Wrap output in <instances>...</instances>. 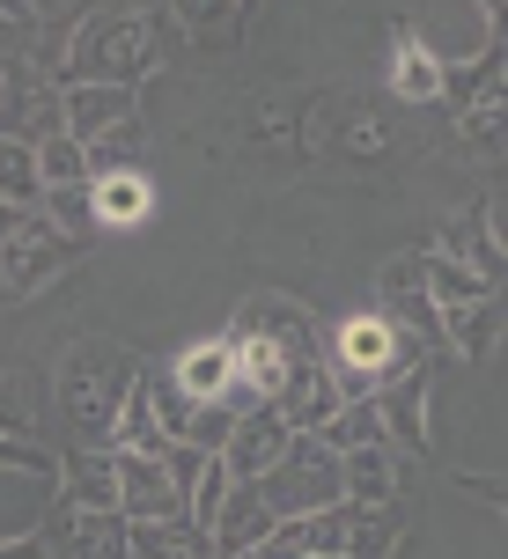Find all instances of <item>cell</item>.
Listing matches in <instances>:
<instances>
[{"label": "cell", "mask_w": 508, "mask_h": 559, "mask_svg": "<svg viewBox=\"0 0 508 559\" xmlns=\"http://www.w3.org/2000/svg\"><path fill=\"white\" fill-rule=\"evenodd\" d=\"M141 118H126V126H118V133H104L96 140V147H82V163H88V185H104V177H126V169L141 163Z\"/></svg>", "instance_id": "29"}, {"label": "cell", "mask_w": 508, "mask_h": 559, "mask_svg": "<svg viewBox=\"0 0 508 559\" xmlns=\"http://www.w3.org/2000/svg\"><path fill=\"white\" fill-rule=\"evenodd\" d=\"M177 23L192 37L199 52H228V45H244V23H251V8H177Z\"/></svg>", "instance_id": "26"}, {"label": "cell", "mask_w": 508, "mask_h": 559, "mask_svg": "<svg viewBox=\"0 0 508 559\" xmlns=\"http://www.w3.org/2000/svg\"><path fill=\"white\" fill-rule=\"evenodd\" d=\"M163 59V15L155 8H88L67 29L52 88H141Z\"/></svg>", "instance_id": "2"}, {"label": "cell", "mask_w": 508, "mask_h": 559, "mask_svg": "<svg viewBox=\"0 0 508 559\" xmlns=\"http://www.w3.org/2000/svg\"><path fill=\"white\" fill-rule=\"evenodd\" d=\"M501 88H508V52H501Z\"/></svg>", "instance_id": "44"}, {"label": "cell", "mask_w": 508, "mask_h": 559, "mask_svg": "<svg viewBox=\"0 0 508 559\" xmlns=\"http://www.w3.org/2000/svg\"><path fill=\"white\" fill-rule=\"evenodd\" d=\"M442 258H457L464 273H480L494 295L508 287V243H501V228H494V206H464L450 228H442V243H435Z\"/></svg>", "instance_id": "10"}, {"label": "cell", "mask_w": 508, "mask_h": 559, "mask_svg": "<svg viewBox=\"0 0 508 559\" xmlns=\"http://www.w3.org/2000/svg\"><path fill=\"white\" fill-rule=\"evenodd\" d=\"M169 383L192 397V405L228 397V383H236V354H228V338H199V346H185L177 368H169Z\"/></svg>", "instance_id": "18"}, {"label": "cell", "mask_w": 508, "mask_h": 559, "mask_svg": "<svg viewBox=\"0 0 508 559\" xmlns=\"http://www.w3.org/2000/svg\"><path fill=\"white\" fill-rule=\"evenodd\" d=\"M391 88H398V104H442V67L413 29H398V45H391Z\"/></svg>", "instance_id": "23"}, {"label": "cell", "mask_w": 508, "mask_h": 559, "mask_svg": "<svg viewBox=\"0 0 508 559\" xmlns=\"http://www.w3.org/2000/svg\"><path fill=\"white\" fill-rule=\"evenodd\" d=\"M273 413L287 419V435H324L332 427V413H339V383L324 376V361L317 368H295L281 383V397H273Z\"/></svg>", "instance_id": "14"}, {"label": "cell", "mask_w": 508, "mask_h": 559, "mask_svg": "<svg viewBox=\"0 0 508 559\" xmlns=\"http://www.w3.org/2000/svg\"><path fill=\"white\" fill-rule=\"evenodd\" d=\"M339 493H346V508H398V449L376 442L339 456Z\"/></svg>", "instance_id": "15"}, {"label": "cell", "mask_w": 508, "mask_h": 559, "mask_svg": "<svg viewBox=\"0 0 508 559\" xmlns=\"http://www.w3.org/2000/svg\"><path fill=\"white\" fill-rule=\"evenodd\" d=\"M376 405V419H383V442L405 449V456H427V405H435V361L427 368H405L398 383H383V391L368 397Z\"/></svg>", "instance_id": "7"}, {"label": "cell", "mask_w": 508, "mask_h": 559, "mask_svg": "<svg viewBox=\"0 0 508 559\" xmlns=\"http://www.w3.org/2000/svg\"><path fill=\"white\" fill-rule=\"evenodd\" d=\"M310 559H332V552H310Z\"/></svg>", "instance_id": "45"}, {"label": "cell", "mask_w": 508, "mask_h": 559, "mask_svg": "<svg viewBox=\"0 0 508 559\" xmlns=\"http://www.w3.org/2000/svg\"><path fill=\"white\" fill-rule=\"evenodd\" d=\"M317 552V515H295V523H273L244 559H310Z\"/></svg>", "instance_id": "35"}, {"label": "cell", "mask_w": 508, "mask_h": 559, "mask_svg": "<svg viewBox=\"0 0 508 559\" xmlns=\"http://www.w3.org/2000/svg\"><path fill=\"white\" fill-rule=\"evenodd\" d=\"M118 456V515L126 523H185V493L169 486L163 456H126V449H111Z\"/></svg>", "instance_id": "9"}, {"label": "cell", "mask_w": 508, "mask_h": 559, "mask_svg": "<svg viewBox=\"0 0 508 559\" xmlns=\"http://www.w3.org/2000/svg\"><path fill=\"white\" fill-rule=\"evenodd\" d=\"M273 531V508H265V493H258V486H244V478H236V493H228L222 501V515H214V559H244L258 545V537Z\"/></svg>", "instance_id": "16"}, {"label": "cell", "mask_w": 508, "mask_h": 559, "mask_svg": "<svg viewBox=\"0 0 508 559\" xmlns=\"http://www.w3.org/2000/svg\"><path fill=\"white\" fill-rule=\"evenodd\" d=\"M228 332H251V338H265V346H281L287 368H317V361H324V332H317V317L303 302H287V295H251V302L236 309Z\"/></svg>", "instance_id": "6"}, {"label": "cell", "mask_w": 508, "mask_h": 559, "mask_svg": "<svg viewBox=\"0 0 508 559\" xmlns=\"http://www.w3.org/2000/svg\"><path fill=\"white\" fill-rule=\"evenodd\" d=\"M494 287H486L480 273H464L457 258H442L435 243H427V302L435 309H464V302H486Z\"/></svg>", "instance_id": "28"}, {"label": "cell", "mask_w": 508, "mask_h": 559, "mask_svg": "<svg viewBox=\"0 0 508 559\" xmlns=\"http://www.w3.org/2000/svg\"><path fill=\"white\" fill-rule=\"evenodd\" d=\"M457 140H464L472 155H508V88H494V96H480L472 111L457 118Z\"/></svg>", "instance_id": "27"}, {"label": "cell", "mask_w": 508, "mask_h": 559, "mask_svg": "<svg viewBox=\"0 0 508 559\" xmlns=\"http://www.w3.org/2000/svg\"><path fill=\"white\" fill-rule=\"evenodd\" d=\"M88 206H96V228H141L155 214V185H147L141 169H126V177L88 185Z\"/></svg>", "instance_id": "21"}, {"label": "cell", "mask_w": 508, "mask_h": 559, "mask_svg": "<svg viewBox=\"0 0 508 559\" xmlns=\"http://www.w3.org/2000/svg\"><path fill=\"white\" fill-rule=\"evenodd\" d=\"M37 177H45V192H59V185H88V163L74 140H45L37 147Z\"/></svg>", "instance_id": "36"}, {"label": "cell", "mask_w": 508, "mask_h": 559, "mask_svg": "<svg viewBox=\"0 0 508 559\" xmlns=\"http://www.w3.org/2000/svg\"><path fill=\"white\" fill-rule=\"evenodd\" d=\"M236 493V472H228L222 456H206V472H199V486L185 493V523H199V531H214V515H222V501Z\"/></svg>", "instance_id": "34"}, {"label": "cell", "mask_w": 508, "mask_h": 559, "mask_svg": "<svg viewBox=\"0 0 508 559\" xmlns=\"http://www.w3.org/2000/svg\"><path fill=\"white\" fill-rule=\"evenodd\" d=\"M111 449H126V456H163L169 435H163V413H155V383H133V397H126V413H118L111 427Z\"/></svg>", "instance_id": "24"}, {"label": "cell", "mask_w": 508, "mask_h": 559, "mask_svg": "<svg viewBox=\"0 0 508 559\" xmlns=\"http://www.w3.org/2000/svg\"><path fill=\"white\" fill-rule=\"evenodd\" d=\"M141 376H147V361L133 346L104 338V332H82V338L59 346L52 405H59V419H67L74 449H111V427H118V413H126V397H133Z\"/></svg>", "instance_id": "1"}, {"label": "cell", "mask_w": 508, "mask_h": 559, "mask_svg": "<svg viewBox=\"0 0 508 559\" xmlns=\"http://www.w3.org/2000/svg\"><path fill=\"white\" fill-rule=\"evenodd\" d=\"M287 449H295V435H287V419L273 413V405H251V413L236 419V435H228L222 464H228L236 478H244V486H258V478L273 472V464H281Z\"/></svg>", "instance_id": "11"}, {"label": "cell", "mask_w": 508, "mask_h": 559, "mask_svg": "<svg viewBox=\"0 0 508 559\" xmlns=\"http://www.w3.org/2000/svg\"><path fill=\"white\" fill-rule=\"evenodd\" d=\"M8 96H15V82H8V67H0V111H8Z\"/></svg>", "instance_id": "43"}, {"label": "cell", "mask_w": 508, "mask_h": 559, "mask_svg": "<svg viewBox=\"0 0 508 559\" xmlns=\"http://www.w3.org/2000/svg\"><path fill=\"white\" fill-rule=\"evenodd\" d=\"M427 354L413 332H398L383 309H362V317H339V332H324V376L339 383V405H368V397L398 383L405 368H427Z\"/></svg>", "instance_id": "3"}, {"label": "cell", "mask_w": 508, "mask_h": 559, "mask_svg": "<svg viewBox=\"0 0 508 559\" xmlns=\"http://www.w3.org/2000/svg\"><path fill=\"white\" fill-rule=\"evenodd\" d=\"M317 442L332 449V456H354V449H376V442H383V419H376V405H339L332 427H324Z\"/></svg>", "instance_id": "33"}, {"label": "cell", "mask_w": 508, "mask_h": 559, "mask_svg": "<svg viewBox=\"0 0 508 559\" xmlns=\"http://www.w3.org/2000/svg\"><path fill=\"white\" fill-rule=\"evenodd\" d=\"M37 214L59 228V236H74V243H88L96 236V206H88V185H59V192L37 199Z\"/></svg>", "instance_id": "32"}, {"label": "cell", "mask_w": 508, "mask_h": 559, "mask_svg": "<svg viewBox=\"0 0 508 559\" xmlns=\"http://www.w3.org/2000/svg\"><path fill=\"white\" fill-rule=\"evenodd\" d=\"M59 104H67V140L96 147L126 118H141V88H59Z\"/></svg>", "instance_id": "12"}, {"label": "cell", "mask_w": 508, "mask_h": 559, "mask_svg": "<svg viewBox=\"0 0 508 559\" xmlns=\"http://www.w3.org/2000/svg\"><path fill=\"white\" fill-rule=\"evenodd\" d=\"M163 472H169V486H177V493H192V486H199V472H206V449H192V442H169V449H163Z\"/></svg>", "instance_id": "38"}, {"label": "cell", "mask_w": 508, "mask_h": 559, "mask_svg": "<svg viewBox=\"0 0 508 559\" xmlns=\"http://www.w3.org/2000/svg\"><path fill=\"white\" fill-rule=\"evenodd\" d=\"M126 559H214L199 523H126Z\"/></svg>", "instance_id": "22"}, {"label": "cell", "mask_w": 508, "mask_h": 559, "mask_svg": "<svg viewBox=\"0 0 508 559\" xmlns=\"http://www.w3.org/2000/svg\"><path fill=\"white\" fill-rule=\"evenodd\" d=\"M59 478H37V472H0V545L8 537H29L45 531V508H52Z\"/></svg>", "instance_id": "19"}, {"label": "cell", "mask_w": 508, "mask_h": 559, "mask_svg": "<svg viewBox=\"0 0 508 559\" xmlns=\"http://www.w3.org/2000/svg\"><path fill=\"white\" fill-rule=\"evenodd\" d=\"M59 501L88 515H118V456L111 449H67L59 456Z\"/></svg>", "instance_id": "13"}, {"label": "cell", "mask_w": 508, "mask_h": 559, "mask_svg": "<svg viewBox=\"0 0 508 559\" xmlns=\"http://www.w3.org/2000/svg\"><path fill=\"white\" fill-rule=\"evenodd\" d=\"M0 559H52V545H45V531H29V537H8Z\"/></svg>", "instance_id": "39"}, {"label": "cell", "mask_w": 508, "mask_h": 559, "mask_svg": "<svg viewBox=\"0 0 508 559\" xmlns=\"http://www.w3.org/2000/svg\"><path fill=\"white\" fill-rule=\"evenodd\" d=\"M0 472H37V478H59V456L45 442H15V435H0Z\"/></svg>", "instance_id": "37"}, {"label": "cell", "mask_w": 508, "mask_h": 559, "mask_svg": "<svg viewBox=\"0 0 508 559\" xmlns=\"http://www.w3.org/2000/svg\"><path fill=\"white\" fill-rule=\"evenodd\" d=\"M45 545H52V559H126V515H88V508H67L52 493Z\"/></svg>", "instance_id": "8"}, {"label": "cell", "mask_w": 508, "mask_h": 559, "mask_svg": "<svg viewBox=\"0 0 508 559\" xmlns=\"http://www.w3.org/2000/svg\"><path fill=\"white\" fill-rule=\"evenodd\" d=\"M37 199H45V177H37V147L15 133H0V206H15V214H37Z\"/></svg>", "instance_id": "25"}, {"label": "cell", "mask_w": 508, "mask_h": 559, "mask_svg": "<svg viewBox=\"0 0 508 559\" xmlns=\"http://www.w3.org/2000/svg\"><path fill=\"white\" fill-rule=\"evenodd\" d=\"M494 88H501V52L472 59V67H450V74H442V104L464 118L472 104H480V96H494Z\"/></svg>", "instance_id": "31"}, {"label": "cell", "mask_w": 508, "mask_h": 559, "mask_svg": "<svg viewBox=\"0 0 508 559\" xmlns=\"http://www.w3.org/2000/svg\"><path fill=\"white\" fill-rule=\"evenodd\" d=\"M23 222V214H15V206H0V243H8V228Z\"/></svg>", "instance_id": "42"}, {"label": "cell", "mask_w": 508, "mask_h": 559, "mask_svg": "<svg viewBox=\"0 0 508 559\" xmlns=\"http://www.w3.org/2000/svg\"><path fill=\"white\" fill-rule=\"evenodd\" d=\"M74 258H82L74 236H59L45 214H23V222L8 228V243H0V295H8V302L45 295L59 273H74Z\"/></svg>", "instance_id": "5"}, {"label": "cell", "mask_w": 508, "mask_h": 559, "mask_svg": "<svg viewBox=\"0 0 508 559\" xmlns=\"http://www.w3.org/2000/svg\"><path fill=\"white\" fill-rule=\"evenodd\" d=\"M486 37H494V52H508V0H486Z\"/></svg>", "instance_id": "40"}, {"label": "cell", "mask_w": 508, "mask_h": 559, "mask_svg": "<svg viewBox=\"0 0 508 559\" xmlns=\"http://www.w3.org/2000/svg\"><path fill=\"white\" fill-rule=\"evenodd\" d=\"M0 435L37 442V383H29L23 368H8V361H0Z\"/></svg>", "instance_id": "30"}, {"label": "cell", "mask_w": 508, "mask_h": 559, "mask_svg": "<svg viewBox=\"0 0 508 559\" xmlns=\"http://www.w3.org/2000/svg\"><path fill=\"white\" fill-rule=\"evenodd\" d=\"M472 493H486L494 508H508V478H472Z\"/></svg>", "instance_id": "41"}, {"label": "cell", "mask_w": 508, "mask_h": 559, "mask_svg": "<svg viewBox=\"0 0 508 559\" xmlns=\"http://www.w3.org/2000/svg\"><path fill=\"white\" fill-rule=\"evenodd\" d=\"M258 493H265V508H273V523L324 515V508L346 501V493H339V456L317 442V435H295V449H287L281 464L258 478Z\"/></svg>", "instance_id": "4"}, {"label": "cell", "mask_w": 508, "mask_h": 559, "mask_svg": "<svg viewBox=\"0 0 508 559\" xmlns=\"http://www.w3.org/2000/svg\"><path fill=\"white\" fill-rule=\"evenodd\" d=\"M494 346H501V302L494 295L486 302H464V309H442V354L480 368V361H494Z\"/></svg>", "instance_id": "17"}, {"label": "cell", "mask_w": 508, "mask_h": 559, "mask_svg": "<svg viewBox=\"0 0 508 559\" xmlns=\"http://www.w3.org/2000/svg\"><path fill=\"white\" fill-rule=\"evenodd\" d=\"M339 515H346L339 559H391L398 545H405V515H398V508H346L339 501Z\"/></svg>", "instance_id": "20"}]
</instances>
